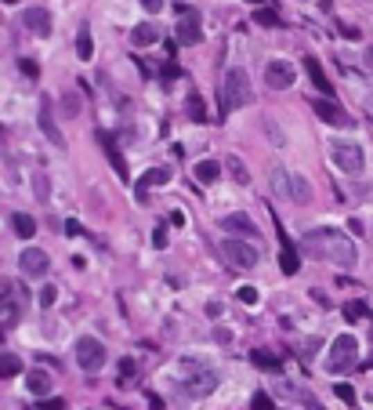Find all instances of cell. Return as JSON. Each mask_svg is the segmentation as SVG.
I'll return each instance as SVG.
<instances>
[{
	"label": "cell",
	"mask_w": 373,
	"mask_h": 410,
	"mask_svg": "<svg viewBox=\"0 0 373 410\" xmlns=\"http://www.w3.org/2000/svg\"><path fill=\"white\" fill-rule=\"evenodd\" d=\"M22 26H26L33 37H51V11H44V8H26V11H22Z\"/></svg>",
	"instance_id": "7c38bea8"
},
{
	"label": "cell",
	"mask_w": 373,
	"mask_h": 410,
	"mask_svg": "<svg viewBox=\"0 0 373 410\" xmlns=\"http://www.w3.org/2000/svg\"><path fill=\"white\" fill-rule=\"evenodd\" d=\"M370 229H373V222H370Z\"/></svg>",
	"instance_id": "11a10c76"
},
{
	"label": "cell",
	"mask_w": 373,
	"mask_h": 410,
	"mask_svg": "<svg viewBox=\"0 0 373 410\" xmlns=\"http://www.w3.org/2000/svg\"><path fill=\"white\" fill-rule=\"evenodd\" d=\"M55 298H58L55 287H40V309H51V305H55Z\"/></svg>",
	"instance_id": "f35d334b"
},
{
	"label": "cell",
	"mask_w": 373,
	"mask_h": 410,
	"mask_svg": "<svg viewBox=\"0 0 373 410\" xmlns=\"http://www.w3.org/2000/svg\"><path fill=\"white\" fill-rule=\"evenodd\" d=\"M221 178V164L218 160H200L196 164V182L200 185H214Z\"/></svg>",
	"instance_id": "cb8c5ba5"
},
{
	"label": "cell",
	"mask_w": 373,
	"mask_h": 410,
	"mask_svg": "<svg viewBox=\"0 0 373 410\" xmlns=\"http://www.w3.org/2000/svg\"><path fill=\"white\" fill-rule=\"evenodd\" d=\"M185 370H189V377H185L182 385H185L189 396L203 400V396H210V392L218 388V370H210L203 364H192V359H185Z\"/></svg>",
	"instance_id": "3957f363"
},
{
	"label": "cell",
	"mask_w": 373,
	"mask_h": 410,
	"mask_svg": "<svg viewBox=\"0 0 373 410\" xmlns=\"http://www.w3.org/2000/svg\"><path fill=\"white\" fill-rule=\"evenodd\" d=\"M225 167H229V175H232V182L236 185H250V171H247V164L239 160V156H225Z\"/></svg>",
	"instance_id": "d4e9b609"
},
{
	"label": "cell",
	"mask_w": 373,
	"mask_h": 410,
	"mask_svg": "<svg viewBox=\"0 0 373 410\" xmlns=\"http://www.w3.org/2000/svg\"><path fill=\"white\" fill-rule=\"evenodd\" d=\"M135 370H138V364H135L131 356H123V359H120V377H116V382H120L123 388L135 385Z\"/></svg>",
	"instance_id": "f546056e"
},
{
	"label": "cell",
	"mask_w": 373,
	"mask_h": 410,
	"mask_svg": "<svg viewBox=\"0 0 373 410\" xmlns=\"http://www.w3.org/2000/svg\"><path fill=\"white\" fill-rule=\"evenodd\" d=\"M207 316H221V305L218 302H207Z\"/></svg>",
	"instance_id": "c3c4849f"
},
{
	"label": "cell",
	"mask_w": 373,
	"mask_h": 410,
	"mask_svg": "<svg viewBox=\"0 0 373 410\" xmlns=\"http://www.w3.org/2000/svg\"><path fill=\"white\" fill-rule=\"evenodd\" d=\"M156 40H159V29L153 22H141L138 29H131V44L135 47H153Z\"/></svg>",
	"instance_id": "7402d4cb"
},
{
	"label": "cell",
	"mask_w": 373,
	"mask_h": 410,
	"mask_svg": "<svg viewBox=\"0 0 373 410\" xmlns=\"http://www.w3.org/2000/svg\"><path fill=\"white\" fill-rule=\"evenodd\" d=\"M189 120H196V123L207 120V105H203L200 94H189Z\"/></svg>",
	"instance_id": "4dcf8cb0"
},
{
	"label": "cell",
	"mask_w": 373,
	"mask_h": 410,
	"mask_svg": "<svg viewBox=\"0 0 373 410\" xmlns=\"http://www.w3.org/2000/svg\"><path fill=\"white\" fill-rule=\"evenodd\" d=\"M250 410H275V403H272V396H268V392H254Z\"/></svg>",
	"instance_id": "836d02e7"
},
{
	"label": "cell",
	"mask_w": 373,
	"mask_h": 410,
	"mask_svg": "<svg viewBox=\"0 0 373 410\" xmlns=\"http://www.w3.org/2000/svg\"><path fill=\"white\" fill-rule=\"evenodd\" d=\"M76 364H80V370H87V374H94L102 364H105V345L98 341V338H80L76 341Z\"/></svg>",
	"instance_id": "52a82bcc"
},
{
	"label": "cell",
	"mask_w": 373,
	"mask_h": 410,
	"mask_svg": "<svg viewBox=\"0 0 373 410\" xmlns=\"http://www.w3.org/2000/svg\"><path fill=\"white\" fill-rule=\"evenodd\" d=\"M279 269H283V276H297V269H301V258H297L294 244H290V236L283 232V225H279Z\"/></svg>",
	"instance_id": "4fadbf2b"
},
{
	"label": "cell",
	"mask_w": 373,
	"mask_h": 410,
	"mask_svg": "<svg viewBox=\"0 0 373 410\" xmlns=\"http://www.w3.org/2000/svg\"><path fill=\"white\" fill-rule=\"evenodd\" d=\"M218 102H221V117H229L232 109H243L254 102V87H250V76L247 69H229L221 80V91H218Z\"/></svg>",
	"instance_id": "7a4b0ae2"
},
{
	"label": "cell",
	"mask_w": 373,
	"mask_h": 410,
	"mask_svg": "<svg viewBox=\"0 0 373 410\" xmlns=\"http://www.w3.org/2000/svg\"><path fill=\"white\" fill-rule=\"evenodd\" d=\"M272 189H275V196H290V185H286V171L283 167H272Z\"/></svg>",
	"instance_id": "1f68e13d"
},
{
	"label": "cell",
	"mask_w": 373,
	"mask_h": 410,
	"mask_svg": "<svg viewBox=\"0 0 373 410\" xmlns=\"http://www.w3.org/2000/svg\"><path fill=\"white\" fill-rule=\"evenodd\" d=\"M40 410H66V403H62V400H47V403H40Z\"/></svg>",
	"instance_id": "bcb514c9"
},
{
	"label": "cell",
	"mask_w": 373,
	"mask_h": 410,
	"mask_svg": "<svg viewBox=\"0 0 373 410\" xmlns=\"http://www.w3.org/2000/svg\"><path fill=\"white\" fill-rule=\"evenodd\" d=\"M250 4H265V0H250Z\"/></svg>",
	"instance_id": "f5cc1de1"
},
{
	"label": "cell",
	"mask_w": 373,
	"mask_h": 410,
	"mask_svg": "<svg viewBox=\"0 0 373 410\" xmlns=\"http://www.w3.org/2000/svg\"><path fill=\"white\" fill-rule=\"evenodd\" d=\"M340 37H345V40H359L363 33H359L355 26H340Z\"/></svg>",
	"instance_id": "b9f144b4"
},
{
	"label": "cell",
	"mask_w": 373,
	"mask_h": 410,
	"mask_svg": "<svg viewBox=\"0 0 373 410\" xmlns=\"http://www.w3.org/2000/svg\"><path fill=\"white\" fill-rule=\"evenodd\" d=\"M149 407H153V410H164V400H159L156 392H149Z\"/></svg>",
	"instance_id": "7dc6e473"
},
{
	"label": "cell",
	"mask_w": 373,
	"mask_h": 410,
	"mask_svg": "<svg viewBox=\"0 0 373 410\" xmlns=\"http://www.w3.org/2000/svg\"><path fill=\"white\" fill-rule=\"evenodd\" d=\"M294 392H297V388H294ZM297 396H301V392H297ZM301 403H304V410H322V403L312 400V396H301Z\"/></svg>",
	"instance_id": "7bdbcfd3"
},
{
	"label": "cell",
	"mask_w": 373,
	"mask_h": 410,
	"mask_svg": "<svg viewBox=\"0 0 373 410\" xmlns=\"http://www.w3.org/2000/svg\"><path fill=\"white\" fill-rule=\"evenodd\" d=\"M333 164L340 167V175H363V164H366V156H363V146L359 142H333Z\"/></svg>",
	"instance_id": "8992f818"
},
{
	"label": "cell",
	"mask_w": 373,
	"mask_h": 410,
	"mask_svg": "<svg viewBox=\"0 0 373 410\" xmlns=\"http://www.w3.org/2000/svg\"><path fill=\"white\" fill-rule=\"evenodd\" d=\"M11 225H15V236H19V240H33L37 236V218L33 214H15Z\"/></svg>",
	"instance_id": "603a6c76"
},
{
	"label": "cell",
	"mask_w": 373,
	"mask_h": 410,
	"mask_svg": "<svg viewBox=\"0 0 373 410\" xmlns=\"http://www.w3.org/2000/svg\"><path fill=\"white\" fill-rule=\"evenodd\" d=\"M337 400H345V403L352 407V403H355V388H352V385H337Z\"/></svg>",
	"instance_id": "ab89813d"
},
{
	"label": "cell",
	"mask_w": 373,
	"mask_h": 410,
	"mask_svg": "<svg viewBox=\"0 0 373 410\" xmlns=\"http://www.w3.org/2000/svg\"><path fill=\"white\" fill-rule=\"evenodd\" d=\"M40 131H44L47 138H51V146L66 149V138H62L58 123H55V117H51V102H47V99H40Z\"/></svg>",
	"instance_id": "9a60e30c"
},
{
	"label": "cell",
	"mask_w": 373,
	"mask_h": 410,
	"mask_svg": "<svg viewBox=\"0 0 373 410\" xmlns=\"http://www.w3.org/2000/svg\"><path fill=\"white\" fill-rule=\"evenodd\" d=\"M250 359H254V364L261 367V370H283V359H279V356H272V352H265V349H254Z\"/></svg>",
	"instance_id": "83f0119b"
},
{
	"label": "cell",
	"mask_w": 373,
	"mask_h": 410,
	"mask_svg": "<svg viewBox=\"0 0 373 410\" xmlns=\"http://www.w3.org/2000/svg\"><path fill=\"white\" fill-rule=\"evenodd\" d=\"M66 109H69V113H76V94H73V91L66 94Z\"/></svg>",
	"instance_id": "f907efd6"
},
{
	"label": "cell",
	"mask_w": 373,
	"mask_h": 410,
	"mask_svg": "<svg viewBox=\"0 0 373 410\" xmlns=\"http://www.w3.org/2000/svg\"><path fill=\"white\" fill-rule=\"evenodd\" d=\"M167 182H171V171H167V167H149V171L138 178V200L145 196V189H156V185H167Z\"/></svg>",
	"instance_id": "d6986e66"
},
{
	"label": "cell",
	"mask_w": 373,
	"mask_h": 410,
	"mask_svg": "<svg viewBox=\"0 0 373 410\" xmlns=\"http://www.w3.org/2000/svg\"><path fill=\"white\" fill-rule=\"evenodd\" d=\"M19 69L29 76V80H37V76H40V66H37L33 58H19Z\"/></svg>",
	"instance_id": "e575fe53"
},
{
	"label": "cell",
	"mask_w": 373,
	"mask_h": 410,
	"mask_svg": "<svg viewBox=\"0 0 373 410\" xmlns=\"http://www.w3.org/2000/svg\"><path fill=\"white\" fill-rule=\"evenodd\" d=\"M304 69H308V76H312V84L322 91V99H330V94H333V84L327 80V73H322V66H319L315 55H304Z\"/></svg>",
	"instance_id": "ac0fdd59"
},
{
	"label": "cell",
	"mask_w": 373,
	"mask_h": 410,
	"mask_svg": "<svg viewBox=\"0 0 373 410\" xmlns=\"http://www.w3.org/2000/svg\"><path fill=\"white\" fill-rule=\"evenodd\" d=\"M4 4H19V0H4Z\"/></svg>",
	"instance_id": "db71d44e"
},
{
	"label": "cell",
	"mask_w": 373,
	"mask_h": 410,
	"mask_svg": "<svg viewBox=\"0 0 373 410\" xmlns=\"http://www.w3.org/2000/svg\"><path fill=\"white\" fill-rule=\"evenodd\" d=\"M304 247L312 250V255H322V258L337 262L340 269H352V265L359 262V255H355V244L348 240L345 232H337V229H312V232L304 236Z\"/></svg>",
	"instance_id": "6da1fadb"
},
{
	"label": "cell",
	"mask_w": 373,
	"mask_h": 410,
	"mask_svg": "<svg viewBox=\"0 0 373 410\" xmlns=\"http://www.w3.org/2000/svg\"><path fill=\"white\" fill-rule=\"evenodd\" d=\"M286 185H290V200L294 203H312V182L297 171H286Z\"/></svg>",
	"instance_id": "2e32d148"
},
{
	"label": "cell",
	"mask_w": 373,
	"mask_h": 410,
	"mask_svg": "<svg viewBox=\"0 0 373 410\" xmlns=\"http://www.w3.org/2000/svg\"><path fill=\"white\" fill-rule=\"evenodd\" d=\"M33 189H37V200L47 203V175H40V171H37V175H33Z\"/></svg>",
	"instance_id": "8d00e7d4"
},
{
	"label": "cell",
	"mask_w": 373,
	"mask_h": 410,
	"mask_svg": "<svg viewBox=\"0 0 373 410\" xmlns=\"http://www.w3.org/2000/svg\"><path fill=\"white\" fill-rule=\"evenodd\" d=\"M312 109H315V117H319L322 123H330V128H352V123H355V120H352V117H348L333 99H315Z\"/></svg>",
	"instance_id": "30bf717a"
},
{
	"label": "cell",
	"mask_w": 373,
	"mask_h": 410,
	"mask_svg": "<svg viewBox=\"0 0 373 410\" xmlns=\"http://www.w3.org/2000/svg\"><path fill=\"white\" fill-rule=\"evenodd\" d=\"M221 255H225V262H232L236 269H254V265L261 262V250H257V244L239 240V236H232V240H221Z\"/></svg>",
	"instance_id": "277c9868"
},
{
	"label": "cell",
	"mask_w": 373,
	"mask_h": 410,
	"mask_svg": "<svg viewBox=\"0 0 373 410\" xmlns=\"http://www.w3.org/2000/svg\"><path fill=\"white\" fill-rule=\"evenodd\" d=\"M221 229L225 232H236L239 240H250V236L257 232L254 222H250V214H229V218H221Z\"/></svg>",
	"instance_id": "e0dca14e"
},
{
	"label": "cell",
	"mask_w": 373,
	"mask_h": 410,
	"mask_svg": "<svg viewBox=\"0 0 373 410\" xmlns=\"http://www.w3.org/2000/svg\"><path fill=\"white\" fill-rule=\"evenodd\" d=\"M141 8L149 15H156V11H164V0H141Z\"/></svg>",
	"instance_id": "60d3db41"
},
{
	"label": "cell",
	"mask_w": 373,
	"mask_h": 410,
	"mask_svg": "<svg viewBox=\"0 0 373 410\" xmlns=\"http://www.w3.org/2000/svg\"><path fill=\"white\" fill-rule=\"evenodd\" d=\"M340 312H345L348 323H355V320L366 316V305H363V302H345V309H340Z\"/></svg>",
	"instance_id": "d6a6232c"
},
{
	"label": "cell",
	"mask_w": 373,
	"mask_h": 410,
	"mask_svg": "<svg viewBox=\"0 0 373 410\" xmlns=\"http://www.w3.org/2000/svg\"><path fill=\"white\" fill-rule=\"evenodd\" d=\"M19 312H22V309H19V302H15L11 294H0V330L19 323Z\"/></svg>",
	"instance_id": "44dd1931"
},
{
	"label": "cell",
	"mask_w": 373,
	"mask_h": 410,
	"mask_svg": "<svg viewBox=\"0 0 373 410\" xmlns=\"http://www.w3.org/2000/svg\"><path fill=\"white\" fill-rule=\"evenodd\" d=\"M214 338H218L221 345H229V341H232V334H229V330H214Z\"/></svg>",
	"instance_id": "681fc988"
},
{
	"label": "cell",
	"mask_w": 373,
	"mask_h": 410,
	"mask_svg": "<svg viewBox=\"0 0 373 410\" xmlns=\"http://www.w3.org/2000/svg\"><path fill=\"white\" fill-rule=\"evenodd\" d=\"M19 265H22V273H26V276L40 280V276H47V269H51V258H47L40 247H26V250H22V258H19Z\"/></svg>",
	"instance_id": "8fae6325"
},
{
	"label": "cell",
	"mask_w": 373,
	"mask_h": 410,
	"mask_svg": "<svg viewBox=\"0 0 373 410\" xmlns=\"http://www.w3.org/2000/svg\"><path fill=\"white\" fill-rule=\"evenodd\" d=\"M355 359H359V341H355L352 334H340V338L330 341V370H333V374L352 370Z\"/></svg>",
	"instance_id": "5b68a950"
},
{
	"label": "cell",
	"mask_w": 373,
	"mask_h": 410,
	"mask_svg": "<svg viewBox=\"0 0 373 410\" xmlns=\"http://www.w3.org/2000/svg\"><path fill=\"white\" fill-rule=\"evenodd\" d=\"M153 247H156V250H164V247H167V225H164V222H159L156 232H153Z\"/></svg>",
	"instance_id": "74e56055"
},
{
	"label": "cell",
	"mask_w": 373,
	"mask_h": 410,
	"mask_svg": "<svg viewBox=\"0 0 373 410\" xmlns=\"http://www.w3.org/2000/svg\"><path fill=\"white\" fill-rule=\"evenodd\" d=\"M22 374V359L15 352H0V377H19Z\"/></svg>",
	"instance_id": "4316f807"
},
{
	"label": "cell",
	"mask_w": 373,
	"mask_h": 410,
	"mask_svg": "<svg viewBox=\"0 0 373 410\" xmlns=\"http://www.w3.org/2000/svg\"><path fill=\"white\" fill-rule=\"evenodd\" d=\"M80 232H84V229H80V222H76V218H69V222H66V236H80Z\"/></svg>",
	"instance_id": "f6af8a7d"
},
{
	"label": "cell",
	"mask_w": 373,
	"mask_h": 410,
	"mask_svg": "<svg viewBox=\"0 0 373 410\" xmlns=\"http://www.w3.org/2000/svg\"><path fill=\"white\" fill-rule=\"evenodd\" d=\"M301 352H304V356H315V352H319V338H308Z\"/></svg>",
	"instance_id": "ee69618b"
},
{
	"label": "cell",
	"mask_w": 373,
	"mask_h": 410,
	"mask_svg": "<svg viewBox=\"0 0 373 410\" xmlns=\"http://www.w3.org/2000/svg\"><path fill=\"white\" fill-rule=\"evenodd\" d=\"M254 22H257V26H268V29H279V26H283V19H279L272 8H257V11H254Z\"/></svg>",
	"instance_id": "f1b7e54d"
},
{
	"label": "cell",
	"mask_w": 373,
	"mask_h": 410,
	"mask_svg": "<svg viewBox=\"0 0 373 410\" xmlns=\"http://www.w3.org/2000/svg\"><path fill=\"white\" fill-rule=\"evenodd\" d=\"M203 40V22L189 4H177V44H200Z\"/></svg>",
	"instance_id": "ba28073f"
},
{
	"label": "cell",
	"mask_w": 373,
	"mask_h": 410,
	"mask_svg": "<svg viewBox=\"0 0 373 410\" xmlns=\"http://www.w3.org/2000/svg\"><path fill=\"white\" fill-rule=\"evenodd\" d=\"M98 142H102V149H105V156H109V164H112V171H116V178L120 182H131V171H127V160L120 156V149H116V142H112L105 131H98Z\"/></svg>",
	"instance_id": "5bb4252c"
},
{
	"label": "cell",
	"mask_w": 373,
	"mask_h": 410,
	"mask_svg": "<svg viewBox=\"0 0 373 410\" xmlns=\"http://www.w3.org/2000/svg\"><path fill=\"white\" fill-rule=\"evenodd\" d=\"M239 302L243 305H257V302H261V294H257V287H239Z\"/></svg>",
	"instance_id": "d590c367"
},
{
	"label": "cell",
	"mask_w": 373,
	"mask_h": 410,
	"mask_svg": "<svg viewBox=\"0 0 373 410\" xmlns=\"http://www.w3.org/2000/svg\"><path fill=\"white\" fill-rule=\"evenodd\" d=\"M366 58H370V62H373V47H370V55H366Z\"/></svg>",
	"instance_id": "816d5d0a"
},
{
	"label": "cell",
	"mask_w": 373,
	"mask_h": 410,
	"mask_svg": "<svg viewBox=\"0 0 373 410\" xmlns=\"http://www.w3.org/2000/svg\"><path fill=\"white\" fill-rule=\"evenodd\" d=\"M76 55L84 58V62L94 58V40H91V29L87 26H80V33H76Z\"/></svg>",
	"instance_id": "484cf974"
},
{
	"label": "cell",
	"mask_w": 373,
	"mask_h": 410,
	"mask_svg": "<svg viewBox=\"0 0 373 410\" xmlns=\"http://www.w3.org/2000/svg\"><path fill=\"white\" fill-rule=\"evenodd\" d=\"M51 382H55V377L47 374L44 367H37V370L26 374V388L33 392V396H47V392H51Z\"/></svg>",
	"instance_id": "ffe728a7"
},
{
	"label": "cell",
	"mask_w": 373,
	"mask_h": 410,
	"mask_svg": "<svg viewBox=\"0 0 373 410\" xmlns=\"http://www.w3.org/2000/svg\"><path fill=\"white\" fill-rule=\"evenodd\" d=\"M294 80H297V69L290 66L286 58H275V62H268V66H265V84H268L272 91L294 87Z\"/></svg>",
	"instance_id": "9c48e42d"
}]
</instances>
